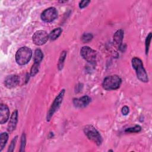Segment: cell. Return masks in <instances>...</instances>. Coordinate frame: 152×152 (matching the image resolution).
<instances>
[{
  "label": "cell",
  "instance_id": "44dd1931",
  "mask_svg": "<svg viewBox=\"0 0 152 152\" xmlns=\"http://www.w3.org/2000/svg\"><path fill=\"white\" fill-rule=\"evenodd\" d=\"M141 128L139 125H135L134 127L128 128L126 129H125V132H138L141 131Z\"/></svg>",
  "mask_w": 152,
  "mask_h": 152
},
{
  "label": "cell",
  "instance_id": "5b68a950",
  "mask_svg": "<svg viewBox=\"0 0 152 152\" xmlns=\"http://www.w3.org/2000/svg\"><path fill=\"white\" fill-rule=\"evenodd\" d=\"M65 93V89H62V90H61V91L57 95V96L55 97V99L53 100V103H52V105L50 106L48 112H47L46 121H48V122L50 121V120L51 119L52 117L53 116L54 113L60 107L61 104L62 103Z\"/></svg>",
  "mask_w": 152,
  "mask_h": 152
},
{
  "label": "cell",
  "instance_id": "7a4b0ae2",
  "mask_svg": "<svg viewBox=\"0 0 152 152\" xmlns=\"http://www.w3.org/2000/svg\"><path fill=\"white\" fill-rule=\"evenodd\" d=\"M32 56V51L28 47L20 48L16 52L15 61L20 65H24L27 64Z\"/></svg>",
  "mask_w": 152,
  "mask_h": 152
},
{
  "label": "cell",
  "instance_id": "4fadbf2b",
  "mask_svg": "<svg viewBox=\"0 0 152 152\" xmlns=\"http://www.w3.org/2000/svg\"><path fill=\"white\" fill-rule=\"evenodd\" d=\"M124 38V31L122 29L117 30L113 35V40L115 43L120 47L122 45Z\"/></svg>",
  "mask_w": 152,
  "mask_h": 152
},
{
  "label": "cell",
  "instance_id": "52a82bcc",
  "mask_svg": "<svg viewBox=\"0 0 152 152\" xmlns=\"http://www.w3.org/2000/svg\"><path fill=\"white\" fill-rule=\"evenodd\" d=\"M58 17V11L55 7H49L45 10L41 14V19L46 23L55 20Z\"/></svg>",
  "mask_w": 152,
  "mask_h": 152
},
{
  "label": "cell",
  "instance_id": "e0dca14e",
  "mask_svg": "<svg viewBox=\"0 0 152 152\" xmlns=\"http://www.w3.org/2000/svg\"><path fill=\"white\" fill-rule=\"evenodd\" d=\"M66 56V52L65 50H64L61 52V55L59 56V58L58 62V68L59 70H61L63 68L64 61L65 59V58Z\"/></svg>",
  "mask_w": 152,
  "mask_h": 152
},
{
  "label": "cell",
  "instance_id": "30bf717a",
  "mask_svg": "<svg viewBox=\"0 0 152 152\" xmlns=\"http://www.w3.org/2000/svg\"><path fill=\"white\" fill-rule=\"evenodd\" d=\"M91 101V99L88 96H84L80 98H75L73 99L74 105L79 108H83L87 106Z\"/></svg>",
  "mask_w": 152,
  "mask_h": 152
},
{
  "label": "cell",
  "instance_id": "7402d4cb",
  "mask_svg": "<svg viewBox=\"0 0 152 152\" xmlns=\"http://www.w3.org/2000/svg\"><path fill=\"white\" fill-rule=\"evenodd\" d=\"M26 135L24 133H23L21 135V145H20V151H24V148L26 146Z\"/></svg>",
  "mask_w": 152,
  "mask_h": 152
},
{
  "label": "cell",
  "instance_id": "d6986e66",
  "mask_svg": "<svg viewBox=\"0 0 152 152\" xmlns=\"http://www.w3.org/2000/svg\"><path fill=\"white\" fill-rule=\"evenodd\" d=\"M93 39L92 34L90 33H84L81 37V40L83 43H88Z\"/></svg>",
  "mask_w": 152,
  "mask_h": 152
},
{
  "label": "cell",
  "instance_id": "484cf974",
  "mask_svg": "<svg viewBox=\"0 0 152 152\" xmlns=\"http://www.w3.org/2000/svg\"><path fill=\"white\" fill-rule=\"evenodd\" d=\"M109 151H113L112 150H109Z\"/></svg>",
  "mask_w": 152,
  "mask_h": 152
},
{
  "label": "cell",
  "instance_id": "8992f818",
  "mask_svg": "<svg viewBox=\"0 0 152 152\" xmlns=\"http://www.w3.org/2000/svg\"><path fill=\"white\" fill-rule=\"evenodd\" d=\"M80 54L86 61L91 64H94L96 62L97 52L90 47L87 46H83L80 50Z\"/></svg>",
  "mask_w": 152,
  "mask_h": 152
},
{
  "label": "cell",
  "instance_id": "5bb4252c",
  "mask_svg": "<svg viewBox=\"0 0 152 152\" xmlns=\"http://www.w3.org/2000/svg\"><path fill=\"white\" fill-rule=\"evenodd\" d=\"M62 31V30L60 27H57L54 28L52 31H50L49 35V37L51 40H55L56 39L59 37V36L61 35V33Z\"/></svg>",
  "mask_w": 152,
  "mask_h": 152
},
{
  "label": "cell",
  "instance_id": "d4e9b609",
  "mask_svg": "<svg viewBox=\"0 0 152 152\" xmlns=\"http://www.w3.org/2000/svg\"><path fill=\"white\" fill-rule=\"evenodd\" d=\"M129 112V107L127 106H124L122 109V113L124 115H126Z\"/></svg>",
  "mask_w": 152,
  "mask_h": 152
},
{
  "label": "cell",
  "instance_id": "603a6c76",
  "mask_svg": "<svg viewBox=\"0 0 152 152\" xmlns=\"http://www.w3.org/2000/svg\"><path fill=\"white\" fill-rule=\"evenodd\" d=\"M17 136H15L11 141L10 145H9V148L8 149V151L10 152V151H14V149L15 148V144H16V142H17Z\"/></svg>",
  "mask_w": 152,
  "mask_h": 152
},
{
  "label": "cell",
  "instance_id": "ffe728a7",
  "mask_svg": "<svg viewBox=\"0 0 152 152\" xmlns=\"http://www.w3.org/2000/svg\"><path fill=\"white\" fill-rule=\"evenodd\" d=\"M151 39V33H149L147 35L146 39H145V53L147 54L148 52V49H149V46L150 45V42Z\"/></svg>",
  "mask_w": 152,
  "mask_h": 152
},
{
  "label": "cell",
  "instance_id": "2e32d148",
  "mask_svg": "<svg viewBox=\"0 0 152 152\" xmlns=\"http://www.w3.org/2000/svg\"><path fill=\"white\" fill-rule=\"evenodd\" d=\"M43 54L42 50L40 49H36V50L34 51V58H33L34 62V63L40 64V62L43 59Z\"/></svg>",
  "mask_w": 152,
  "mask_h": 152
},
{
  "label": "cell",
  "instance_id": "277c9868",
  "mask_svg": "<svg viewBox=\"0 0 152 152\" xmlns=\"http://www.w3.org/2000/svg\"><path fill=\"white\" fill-rule=\"evenodd\" d=\"M122 83L121 78L117 75L106 77L103 81L102 86L106 90H116L119 88Z\"/></svg>",
  "mask_w": 152,
  "mask_h": 152
},
{
  "label": "cell",
  "instance_id": "6da1fadb",
  "mask_svg": "<svg viewBox=\"0 0 152 152\" xmlns=\"http://www.w3.org/2000/svg\"><path fill=\"white\" fill-rule=\"evenodd\" d=\"M132 65L134 69L135 70L137 78L142 82H148V75L143 66L142 61L137 57H134L132 59Z\"/></svg>",
  "mask_w": 152,
  "mask_h": 152
},
{
  "label": "cell",
  "instance_id": "9c48e42d",
  "mask_svg": "<svg viewBox=\"0 0 152 152\" xmlns=\"http://www.w3.org/2000/svg\"><path fill=\"white\" fill-rule=\"evenodd\" d=\"M20 83V77L17 75H10L7 76L4 80V84L6 87L12 88L17 86Z\"/></svg>",
  "mask_w": 152,
  "mask_h": 152
},
{
  "label": "cell",
  "instance_id": "9a60e30c",
  "mask_svg": "<svg viewBox=\"0 0 152 152\" xmlns=\"http://www.w3.org/2000/svg\"><path fill=\"white\" fill-rule=\"evenodd\" d=\"M8 140V134L7 132H2L0 135V151H1L5 146Z\"/></svg>",
  "mask_w": 152,
  "mask_h": 152
},
{
  "label": "cell",
  "instance_id": "ba28073f",
  "mask_svg": "<svg viewBox=\"0 0 152 152\" xmlns=\"http://www.w3.org/2000/svg\"><path fill=\"white\" fill-rule=\"evenodd\" d=\"M49 35L45 30L36 31L32 37L33 42L34 45L40 46L44 45L49 39Z\"/></svg>",
  "mask_w": 152,
  "mask_h": 152
},
{
  "label": "cell",
  "instance_id": "cb8c5ba5",
  "mask_svg": "<svg viewBox=\"0 0 152 152\" xmlns=\"http://www.w3.org/2000/svg\"><path fill=\"white\" fill-rule=\"evenodd\" d=\"M90 2V1H87V0H84V1H81L79 3V7L80 8H83L86 7L87 6V5Z\"/></svg>",
  "mask_w": 152,
  "mask_h": 152
},
{
  "label": "cell",
  "instance_id": "7c38bea8",
  "mask_svg": "<svg viewBox=\"0 0 152 152\" xmlns=\"http://www.w3.org/2000/svg\"><path fill=\"white\" fill-rule=\"evenodd\" d=\"M18 114L17 110L13 111L8 124L7 129L9 132H12L15 129L18 122Z\"/></svg>",
  "mask_w": 152,
  "mask_h": 152
},
{
  "label": "cell",
  "instance_id": "ac0fdd59",
  "mask_svg": "<svg viewBox=\"0 0 152 152\" xmlns=\"http://www.w3.org/2000/svg\"><path fill=\"white\" fill-rule=\"evenodd\" d=\"M39 64L37 63H34V64L32 65L31 69H30V76L33 77L35 75L37 74V73L39 72Z\"/></svg>",
  "mask_w": 152,
  "mask_h": 152
},
{
  "label": "cell",
  "instance_id": "8fae6325",
  "mask_svg": "<svg viewBox=\"0 0 152 152\" xmlns=\"http://www.w3.org/2000/svg\"><path fill=\"white\" fill-rule=\"evenodd\" d=\"M10 117V110L8 107L2 103L0 107V123L4 124L7 122Z\"/></svg>",
  "mask_w": 152,
  "mask_h": 152
},
{
  "label": "cell",
  "instance_id": "3957f363",
  "mask_svg": "<svg viewBox=\"0 0 152 152\" xmlns=\"http://www.w3.org/2000/svg\"><path fill=\"white\" fill-rule=\"evenodd\" d=\"M84 132L86 137L96 145H100L102 142V138L99 131L91 125H87L84 127Z\"/></svg>",
  "mask_w": 152,
  "mask_h": 152
}]
</instances>
